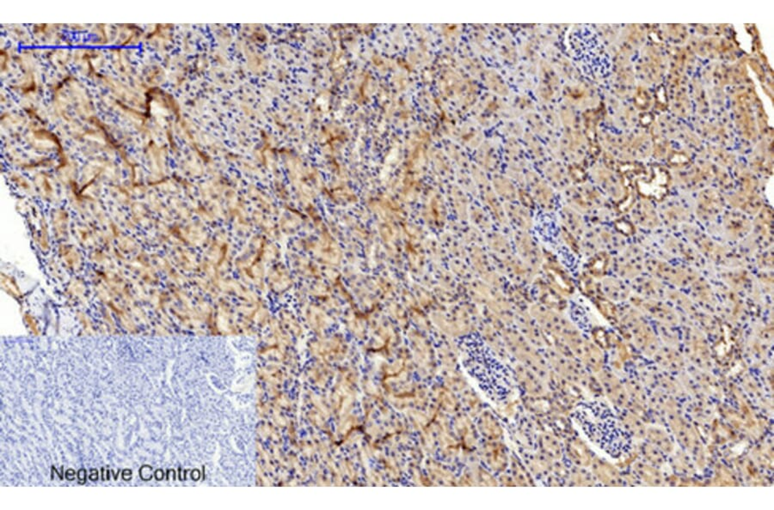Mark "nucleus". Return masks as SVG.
I'll list each match as a JSON object with an SVG mask.
<instances>
[{
	"label": "nucleus",
	"instance_id": "obj_3",
	"mask_svg": "<svg viewBox=\"0 0 774 510\" xmlns=\"http://www.w3.org/2000/svg\"><path fill=\"white\" fill-rule=\"evenodd\" d=\"M642 269H643V256L641 257L638 248L627 249L618 261V270L620 277L623 278L633 279L640 275Z\"/></svg>",
	"mask_w": 774,
	"mask_h": 510
},
{
	"label": "nucleus",
	"instance_id": "obj_2",
	"mask_svg": "<svg viewBox=\"0 0 774 510\" xmlns=\"http://www.w3.org/2000/svg\"><path fill=\"white\" fill-rule=\"evenodd\" d=\"M498 264L501 266V269L507 277L516 279L519 283L529 282L531 278V272H532L531 270L532 269L519 257L516 258L513 253L503 256V257H498Z\"/></svg>",
	"mask_w": 774,
	"mask_h": 510
},
{
	"label": "nucleus",
	"instance_id": "obj_4",
	"mask_svg": "<svg viewBox=\"0 0 774 510\" xmlns=\"http://www.w3.org/2000/svg\"><path fill=\"white\" fill-rule=\"evenodd\" d=\"M507 220L516 228V231H527L532 227L533 218L525 207H516L509 204L505 207Z\"/></svg>",
	"mask_w": 774,
	"mask_h": 510
},
{
	"label": "nucleus",
	"instance_id": "obj_5",
	"mask_svg": "<svg viewBox=\"0 0 774 510\" xmlns=\"http://www.w3.org/2000/svg\"><path fill=\"white\" fill-rule=\"evenodd\" d=\"M603 283V290L608 297L614 301H623L627 298L630 290L624 282L617 279H607Z\"/></svg>",
	"mask_w": 774,
	"mask_h": 510
},
{
	"label": "nucleus",
	"instance_id": "obj_1",
	"mask_svg": "<svg viewBox=\"0 0 774 510\" xmlns=\"http://www.w3.org/2000/svg\"><path fill=\"white\" fill-rule=\"evenodd\" d=\"M513 244L517 249V253L522 262L532 270L539 268L542 262V253L539 246L527 231H516Z\"/></svg>",
	"mask_w": 774,
	"mask_h": 510
}]
</instances>
